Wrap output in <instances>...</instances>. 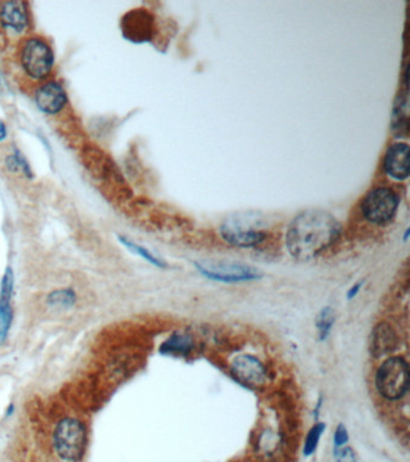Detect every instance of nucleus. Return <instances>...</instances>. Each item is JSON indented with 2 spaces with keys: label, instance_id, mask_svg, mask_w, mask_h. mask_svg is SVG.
<instances>
[{
  "label": "nucleus",
  "instance_id": "1",
  "mask_svg": "<svg viewBox=\"0 0 410 462\" xmlns=\"http://www.w3.org/2000/svg\"><path fill=\"white\" fill-rule=\"evenodd\" d=\"M341 231V224L330 213L318 210L302 212L287 227V251L295 259H314L337 241Z\"/></svg>",
  "mask_w": 410,
  "mask_h": 462
},
{
  "label": "nucleus",
  "instance_id": "2",
  "mask_svg": "<svg viewBox=\"0 0 410 462\" xmlns=\"http://www.w3.org/2000/svg\"><path fill=\"white\" fill-rule=\"evenodd\" d=\"M53 444L60 458L77 462L84 458L87 446V431L84 422L76 418H64L53 432Z\"/></svg>",
  "mask_w": 410,
  "mask_h": 462
},
{
  "label": "nucleus",
  "instance_id": "3",
  "mask_svg": "<svg viewBox=\"0 0 410 462\" xmlns=\"http://www.w3.org/2000/svg\"><path fill=\"white\" fill-rule=\"evenodd\" d=\"M375 388L384 399L397 401L409 390V365L401 356L389 358L375 375Z\"/></svg>",
  "mask_w": 410,
  "mask_h": 462
},
{
  "label": "nucleus",
  "instance_id": "4",
  "mask_svg": "<svg viewBox=\"0 0 410 462\" xmlns=\"http://www.w3.org/2000/svg\"><path fill=\"white\" fill-rule=\"evenodd\" d=\"M20 60L25 74L34 80H45L55 65V55L47 41L40 36H29L22 43Z\"/></svg>",
  "mask_w": 410,
  "mask_h": 462
},
{
  "label": "nucleus",
  "instance_id": "5",
  "mask_svg": "<svg viewBox=\"0 0 410 462\" xmlns=\"http://www.w3.org/2000/svg\"><path fill=\"white\" fill-rule=\"evenodd\" d=\"M399 205V196L391 188L378 187L365 196L361 211L370 223L387 225L394 220Z\"/></svg>",
  "mask_w": 410,
  "mask_h": 462
},
{
  "label": "nucleus",
  "instance_id": "6",
  "mask_svg": "<svg viewBox=\"0 0 410 462\" xmlns=\"http://www.w3.org/2000/svg\"><path fill=\"white\" fill-rule=\"evenodd\" d=\"M196 269L205 277L223 283H243L261 278L258 269L239 263L227 261H199Z\"/></svg>",
  "mask_w": 410,
  "mask_h": 462
},
{
  "label": "nucleus",
  "instance_id": "7",
  "mask_svg": "<svg viewBox=\"0 0 410 462\" xmlns=\"http://www.w3.org/2000/svg\"><path fill=\"white\" fill-rule=\"evenodd\" d=\"M220 235L224 241L239 248H254L266 239V231L256 224V222L243 220L236 217L227 220L220 225Z\"/></svg>",
  "mask_w": 410,
  "mask_h": 462
},
{
  "label": "nucleus",
  "instance_id": "8",
  "mask_svg": "<svg viewBox=\"0 0 410 462\" xmlns=\"http://www.w3.org/2000/svg\"><path fill=\"white\" fill-rule=\"evenodd\" d=\"M120 32L125 40L134 44L149 43L156 33V17L147 9H132L122 17Z\"/></svg>",
  "mask_w": 410,
  "mask_h": 462
},
{
  "label": "nucleus",
  "instance_id": "9",
  "mask_svg": "<svg viewBox=\"0 0 410 462\" xmlns=\"http://www.w3.org/2000/svg\"><path fill=\"white\" fill-rule=\"evenodd\" d=\"M232 373L243 383L258 387L263 385L267 381L266 367L259 359L253 355H239L232 364Z\"/></svg>",
  "mask_w": 410,
  "mask_h": 462
},
{
  "label": "nucleus",
  "instance_id": "10",
  "mask_svg": "<svg viewBox=\"0 0 410 462\" xmlns=\"http://www.w3.org/2000/svg\"><path fill=\"white\" fill-rule=\"evenodd\" d=\"M38 108L46 115H57L68 104V94L57 81H50L38 88L35 93Z\"/></svg>",
  "mask_w": 410,
  "mask_h": 462
},
{
  "label": "nucleus",
  "instance_id": "11",
  "mask_svg": "<svg viewBox=\"0 0 410 462\" xmlns=\"http://www.w3.org/2000/svg\"><path fill=\"white\" fill-rule=\"evenodd\" d=\"M409 147L404 142H397L387 150L384 159V169L387 175L403 181L409 176Z\"/></svg>",
  "mask_w": 410,
  "mask_h": 462
},
{
  "label": "nucleus",
  "instance_id": "12",
  "mask_svg": "<svg viewBox=\"0 0 410 462\" xmlns=\"http://www.w3.org/2000/svg\"><path fill=\"white\" fill-rule=\"evenodd\" d=\"M0 24L17 33L25 30L29 24L28 5L24 1L0 3Z\"/></svg>",
  "mask_w": 410,
  "mask_h": 462
},
{
  "label": "nucleus",
  "instance_id": "13",
  "mask_svg": "<svg viewBox=\"0 0 410 462\" xmlns=\"http://www.w3.org/2000/svg\"><path fill=\"white\" fill-rule=\"evenodd\" d=\"M397 344V335L389 324H378L370 334V351L375 358L390 354L396 349Z\"/></svg>",
  "mask_w": 410,
  "mask_h": 462
},
{
  "label": "nucleus",
  "instance_id": "14",
  "mask_svg": "<svg viewBox=\"0 0 410 462\" xmlns=\"http://www.w3.org/2000/svg\"><path fill=\"white\" fill-rule=\"evenodd\" d=\"M195 346L194 339L188 334L176 332L160 346V353L165 355H187Z\"/></svg>",
  "mask_w": 410,
  "mask_h": 462
},
{
  "label": "nucleus",
  "instance_id": "15",
  "mask_svg": "<svg viewBox=\"0 0 410 462\" xmlns=\"http://www.w3.org/2000/svg\"><path fill=\"white\" fill-rule=\"evenodd\" d=\"M13 310L11 300L0 299V346L8 339V332L11 329Z\"/></svg>",
  "mask_w": 410,
  "mask_h": 462
},
{
  "label": "nucleus",
  "instance_id": "16",
  "mask_svg": "<svg viewBox=\"0 0 410 462\" xmlns=\"http://www.w3.org/2000/svg\"><path fill=\"white\" fill-rule=\"evenodd\" d=\"M77 300L76 293L72 288H64L51 293L47 296V303L50 306L70 308L74 306Z\"/></svg>",
  "mask_w": 410,
  "mask_h": 462
},
{
  "label": "nucleus",
  "instance_id": "17",
  "mask_svg": "<svg viewBox=\"0 0 410 462\" xmlns=\"http://www.w3.org/2000/svg\"><path fill=\"white\" fill-rule=\"evenodd\" d=\"M335 325V312L331 307L323 308L315 319V327L318 330L319 339L324 341L330 336L332 327Z\"/></svg>",
  "mask_w": 410,
  "mask_h": 462
},
{
  "label": "nucleus",
  "instance_id": "18",
  "mask_svg": "<svg viewBox=\"0 0 410 462\" xmlns=\"http://www.w3.org/2000/svg\"><path fill=\"white\" fill-rule=\"evenodd\" d=\"M118 240H120V242L124 244L129 251L139 255L141 258L147 260L148 263L153 264L154 266L158 267L166 266V264L164 263L163 260L159 259L158 257L151 253V251H148L147 248L142 247V246H139L137 243L132 242V241L127 239V237H124V236H118Z\"/></svg>",
  "mask_w": 410,
  "mask_h": 462
},
{
  "label": "nucleus",
  "instance_id": "19",
  "mask_svg": "<svg viewBox=\"0 0 410 462\" xmlns=\"http://www.w3.org/2000/svg\"><path fill=\"white\" fill-rule=\"evenodd\" d=\"M325 429H326V427H325L324 422H318V424H315L314 427H312L308 434H307L306 442H304V446H303V454L309 456L317 451Z\"/></svg>",
  "mask_w": 410,
  "mask_h": 462
},
{
  "label": "nucleus",
  "instance_id": "20",
  "mask_svg": "<svg viewBox=\"0 0 410 462\" xmlns=\"http://www.w3.org/2000/svg\"><path fill=\"white\" fill-rule=\"evenodd\" d=\"M15 288V276L11 267H8L0 282V299L11 300Z\"/></svg>",
  "mask_w": 410,
  "mask_h": 462
},
{
  "label": "nucleus",
  "instance_id": "21",
  "mask_svg": "<svg viewBox=\"0 0 410 462\" xmlns=\"http://www.w3.org/2000/svg\"><path fill=\"white\" fill-rule=\"evenodd\" d=\"M336 462H356V456L351 448L349 446H341L335 448Z\"/></svg>",
  "mask_w": 410,
  "mask_h": 462
},
{
  "label": "nucleus",
  "instance_id": "22",
  "mask_svg": "<svg viewBox=\"0 0 410 462\" xmlns=\"http://www.w3.org/2000/svg\"><path fill=\"white\" fill-rule=\"evenodd\" d=\"M349 441V434H348L347 429L343 425L339 424L335 431V436H334V442H335V448H341L347 444Z\"/></svg>",
  "mask_w": 410,
  "mask_h": 462
},
{
  "label": "nucleus",
  "instance_id": "23",
  "mask_svg": "<svg viewBox=\"0 0 410 462\" xmlns=\"http://www.w3.org/2000/svg\"><path fill=\"white\" fill-rule=\"evenodd\" d=\"M361 288H363V283H361V282H360V283L355 284V286H353V287L349 289V291H348V299H354L355 296L358 294V291H360Z\"/></svg>",
  "mask_w": 410,
  "mask_h": 462
},
{
  "label": "nucleus",
  "instance_id": "24",
  "mask_svg": "<svg viewBox=\"0 0 410 462\" xmlns=\"http://www.w3.org/2000/svg\"><path fill=\"white\" fill-rule=\"evenodd\" d=\"M6 136H8V128L3 120H0V141L6 139Z\"/></svg>",
  "mask_w": 410,
  "mask_h": 462
},
{
  "label": "nucleus",
  "instance_id": "25",
  "mask_svg": "<svg viewBox=\"0 0 410 462\" xmlns=\"http://www.w3.org/2000/svg\"><path fill=\"white\" fill-rule=\"evenodd\" d=\"M0 84H1V77H0Z\"/></svg>",
  "mask_w": 410,
  "mask_h": 462
}]
</instances>
